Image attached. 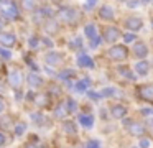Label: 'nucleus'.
<instances>
[{
  "instance_id": "obj_31",
  "label": "nucleus",
  "mask_w": 153,
  "mask_h": 148,
  "mask_svg": "<svg viewBox=\"0 0 153 148\" xmlns=\"http://www.w3.org/2000/svg\"><path fill=\"white\" fill-rule=\"evenodd\" d=\"M5 143V137H4V135H2V133H0V147H2V145H4Z\"/></svg>"
},
{
  "instance_id": "obj_5",
  "label": "nucleus",
  "mask_w": 153,
  "mask_h": 148,
  "mask_svg": "<svg viewBox=\"0 0 153 148\" xmlns=\"http://www.w3.org/2000/svg\"><path fill=\"white\" fill-rule=\"evenodd\" d=\"M142 20L138 18V16H132V18H127L125 20V26L128 30H132V31H137V30H140L142 28Z\"/></svg>"
},
{
  "instance_id": "obj_1",
  "label": "nucleus",
  "mask_w": 153,
  "mask_h": 148,
  "mask_svg": "<svg viewBox=\"0 0 153 148\" xmlns=\"http://www.w3.org/2000/svg\"><path fill=\"white\" fill-rule=\"evenodd\" d=\"M127 56H128V51H127L125 46H114L107 51V58L112 59V61H123Z\"/></svg>"
},
{
  "instance_id": "obj_16",
  "label": "nucleus",
  "mask_w": 153,
  "mask_h": 148,
  "mask_svg": "<svg viewBox=\"0 0 153 148\" xmlns=\"http://www.w3.org/2000/svg\"><path fill=\"white\" fill-rule=\"evenodd\" d=\"M135 71H137V74H140V76L146 74V72H148V64H146L145 61H140V62H137V66H135Z\"/></svg>"
},
{
  "instance_id": "obj_33",
  "label": "nucleus",
  "mask_w": 153,
  "mask_h": 148,
  "mask_svg": "<svg viewBox=\"0 0 153 148\" xmlns=\"http://www.w3.org/2000/svg\"><path fill=\"white\" fill-rule=\"evenodd\" d=\"M4 26H5V23H4V20L0 18V28H4Z\"/></svg>"
},
{
  "instance_id": "obj_14",
  "label": "nucleus",
  "mask_w": 153,
  "mask_h": 148,
  "mask_svg": "<svg viewBox=\"0 0 153 148\" xmlns=\"http://www.w3.org/2000/svg\"><path fill=\"white\" fill-rule=\"evenodd\" d=\"M100 18H104V20H114V10H112V7H109V5L102 7V8H100Z\"/></svg>"
},
{
  "instance_id": "obj_11",
  "label": "nucleus",
  "mask_w": 153,
  "mask_h": 148,
  "mask_svg": "<svg viewBox=\"0 0 153 148\" xmlns=\"http://www.w3.org/2000/svg\"><path fill=\"white\" fill-rule=\"evenodd\" d=\"M0 43L7 46H13L15 43V35L13 33H0Z\"/></svg>"
},
{
  "instance_id": "obj_21",
  "label": "nucleus",
  "mask_w": 153,
  "mask_h": 148,
  "mask_svg": "<svg viewBox=\"0 0 153 148\" xmlns=\"http://www.w3.org/2000/svg\"><path fill=\"white\" fill-rule=\"evenodd\" d=\"M0 125H2L4 128H12V127H13V125H12V118L7 117V115L0 118Z\"/></svg>"
},
{
  "instance_id": "obj_20",
  "label": "nucleus",
  "mask_w": 153,
  "mask_h": 148,
  "mask_svg": "<svg viewBox=\"0 0 153 148\" xmlns=\"http://www.w3.org/2000/svg\"><path fill=\"white\" fill-rule=\"evenodd\" d=\"M28 82H30L31 87H38V86L41 84V79L38 77V76H35V74H30L28 76Z\"/></svg>"
},
{
  "instance_id": "obj_30",
  "label": "nucleus",
  "mask_w": 153,
  "mask_h": 148,
  "mask_svg": "<svg viewBox=\"0 0 153 148\" xmlns=\"http://www.w3.org/2000/svg\"><path fill=\"white\" fill-rule=\"evenodd\" d=\"M125 39H127V41H132V39H135V35H127Z\"/></svg>"
},
{
  "instance_id": "obj_7",
  "label": "nucleus",
  "mask_w": 153,
  "mask_h": 148,
  "mask_svg": "<svg viewBox=\"0 0 153 148\" xmlns=\"http://www.w3.org/2000/svg\"><path fill=\"white\" fill-rule=\"evenodd\" d=\"M86 35H87V38L91 39V45H92V46H97V45H99V38H97L96 26H94V25H87V26H86Z\"/></svg>"
},
{
  "instance_id": "obj_6",
  "label": "nucleus",
  "mask_w": 153,
  "mask_h": 148,
  "mask_svg": "<svg viewBox=\"0 0 153 148\" xmlns=\"http://www.w3.org/2000/svg\"><path fill=\"white\" fill-rule=\"evenodd\" d=\"M0 8H2V13H5V15L8 16H17V8H15L13 3H8V2H0Z\"/></svg>"
},
{
  "instance_id": "obj_22",
  "label": "nucleus",
  "mask_w": 153,
  "mask_h": 148,
  "mask_svg": "<svg viewBox=\"0 0 153 148\" xmlns=\"http://www.w3.org/2000/svg\"><path fill=\"white\" fill-rule=\"evenodd\" d=\"M87 84H89V81H81L76 84V91H86Z\"/></svg>"
},
{
  "instance_id": "obj_35",
  "label": "nucleus",
  "mask_w": 153,
  "mask_h": 148,
  "mask_svg": "<svg viewBox=\"0 0 153 148\" xmlns=\"http://www.w3.org/2000/svg\"><path fill=\"white\" fill-rule=\"evenodd\" d=\"M56 2H58V0H56Z\"/></svg>"
},
{
  "instance_id": "obj_4",
  "label": "nucleus",
  "mask_w": 153,
  "mask_h": 148,
  "mask_svg": "<svg viewBox=\"0 0 153 148\" xmlns=\"http://www.w3.org/2000/svg\"><path fill=\"white\" fill-rule=\"evenodd\" d=\"M59 16L63 20H66V22H76L77 18H79V13L76 12V10H73V8H66V10H61L59 12Z\"/></svg>"
},
{
  "instance_id": "obj_2",
  "label": "nucleus",
  "mask_w": 153,
  "mask_h": 148,
  "mask_svg": "<svg viewBox=\"0 0 153 148\" xmlns=\"http://www.w3.org/2000/svg\"><path fill=\"white\" fill-rule=\"evenodd\" d=\"M138 95L142 100H146L150 104H153V86L148 84V86H140L138 89Z\"/></svg>"
},
{
  "instance_id": "obj_9",
  "label": "nucleus",
  "mask_w": 153,
  "mask_h": 148,
  "mask_svg": "<svg viewBox=\"0 0 153 148\" xmlns=\"http://www.w3.org/2000/svg\"><path fill=\"white\" fill-rule=\"evenodd\" d=\"M127 128H128V132L132 135H142L145 132V127H142L137 122H127Z\"/></svg>"
},
{
  "instance_id": "obj_29",
  "label": "nucleus",
  "mask_w": 153,
  "mask_h": 148,
  "mask_svg": "<svg viewBox=\"0 0 153 148\" xmlns=\"http://www.w3.org/2000/svg\"><path fill=\"white\" fill-rule=\"evenodd\" d=\"M15 132H17V135H20L22 132H23V125L20 123V125H18V127H17V130H15Z\"/></svg>"
},
{
  "instance_id": "obj_19",
  "label": "nucleus",
  "mask_w": 153,
  "mask_h": 148,
  "mask_svg": "<svg viewBox=\"0 0 153 148\" xmlns=\"http://www.w3.org/2000/svg\"><path fill=\"white\" fill-rule=\"evenodd\" d=\"M22 7L25 10H35L36 8V2L35 0H22Z\"/></svg>"
},
{
  "instance_id": "obj_12",
  "label": "nucleus",
  "mask_w": 153,
  "mask_h": 148,
  "mask_svg": "<svg viewBox=\"0 0 153 148\" xmlns=\"http://www.w3.org/2000/svg\"><path fill=\"white\" fill-rule=\"evenodd\" d=\"M133 53H135L138 58H145L146 56V53H148V49H146V46H145V43H135V46H133Z\"/></svg>"
},
{
  "instance_id": "obj_8",
  "label": "nucleus",
  "mask_w": 153,
  "mask_h": 148,
  "mask_svg": "<svg viewBox=\"0 0 153 148\" xmlns=\"http://www.w3.org/2000/svg\"><path fill=\"white\" fill-rule=\"evenodd\" d=\"M22 81H23V77H22L20 69H13V71L10 72V84L13 86V87H20Z\"/></svg>"
},
{
  "instance_id": "obj_15",
  "label": "nucleus",
  "mask_w": 153,
  "mask_h": 148,
  "mask_svg": "<svg viewBox=\"0 0 153 148\" xmlns=\"http://www.w3.org/2000/svg\"><path fill=\"white\" fill-rule=\"evenodd\" d=\"M77 64L82 66V68H89V66H92V59H91L89 56L82 54V56H79V58H77Z\"/></svg>"
},
{
  "instance_id": "obj_34",
  "label": "nucleus",
  "mask_w": 153,
  "mask_h": 148,
  "mask_svg": "<svg viewBox=\"0 0 153 148\" xmlns=\"http://www.w3.org/2000/svg\"><path fill=\"white\" fill-rule=\"evenodd\" d=\"M2 110H4V102L0 100V112H2Z\"/></svg>"
},
{
  "instance_id": "obj_32",
  "label": "nucleus",
  "mask_w": 153,
  "mask_h": 148,
  "mask_svg": "<svg viewBox=\"0 0 153 148\" xmlns=\"http://www.w3.org/2000/svg\"><path fill=\"white\" fill-rule=\"evenodd\" d=\"M25 148H36V145H33V143H28Z\"/></svg>"
},
{
  "instance_id": "obj_27",
  "label": "nucleus",
  "mask_w": 153,
  "mask_h": 148,
  "mask_svg": "<svg viewBox=\"0 0 153 148\" xmlns=\"http://www.w3.org/2000/svg\"><path fill=\"white\" fill-rule=\"evenodd\" d=\"M96 5V0H87L86 2V8H91V7Z\"/></svg>"
},
{
  "instance_id": "obj_24",
  "label": "nucleus",
  "mask_w": 153,
  "mask_h": 148,
  "mask_svg": "<svg viewBox=\"0 0 153 148\" xmlns=\"http://www.w3.org/2000/svg\"><path fill=\"white\" fill-rule=\"evenodd\" d=\"M36 102H38L40 105H46V104H48V97H46V95H38V97H36Z\"/></svg>"
},
{
  "instance_id": "obj_18",
  "label": "nucleus",
  "mask_w": 153,
  "mask_h": 148,
  "mask_svg": "<svg viewBox=\"0 0 153 148\" xmlns=\"http://www.w3.org/2000/svg\"><path fill=\"white\" fill-rule=\"evenodd\" d=\"M79 122L84 125V127H87V128H89V127H92L94 118H92V117H87V115H81V117H79Z\"/></svg>"
},
{
  "instance_id": "obj_23",
  "label": "nucleus",
  "mask_w": 153,
  "mask_h": 148,
  "mask_svg": "<svg viewBox=\"0 0 153 148\" xmlns=\"http://www.w3.org/2000/svg\"><path fill=\"white\" fill-rule=\"evenodd\" d=\"M64 114H68L66 104H64V105H61V107H58V109H56V117H61V115H64Z\"/></svg>"
},
{
  "instance_id": "obj_26",
  "label": "nucleus",
  "mask_w": 153,
  "mask_h": 148,
  "mask_svg": "<svg viewBox=\"0 0 153 148\" xmlns=\"http://www.w3.org/2000/svg\"><path fill=\"white\" fill-rule=\"evenodd\" d=\"M64 130L71 132V133H74V128H73V123H66L64 125Z\"/></svg>"
},
{
  "instance_id": "obj_10",
  "label": "nucleus",
  "mask_w": 153,
  "mask_h": 148,
  "mask_svg": "<svg viewBox=\"0 0 153 148\" xmlns=\"http://www.w3.org/2000/svg\"><path fill=\"white\" fill-rule=\"evenodd\" d=\"M45 30H46L48 35H56V33L59 31V25H58V22H54V20H48V22L45 23Z\"/></svg>"
},
{
  "instance_id": "obj_3",
  "label": "nucleus",
  "mask_w": 153,
  "mask_h": 148,
  "mask_svg": "<svg viewBox=\"0 0 153 148\" xmlns=\"http://www.w3.org/2000/svg\"><path fill=\"white\" fill-rule=\"evenodd\" d=\"M122 35V33L119 31V28H115V26H105L104 28V39L109 43H114L115 39H119V36Z\"/></svg>"
},
{
  "instance_id": "obj_17",
  "label": "nucleus",
  "mask_w": 153,
  "mask_h": 148,
  "mask_svg": "<svg viewBox=\"0 0 153 148\" xmlns=\"http://www.w3.org/2000/svg\"><path fill=\"white\" fill-rule=\"evenodd\" d=\"M125 107L123 105H115V107H112V115L114 117H117V118H120V117H123L125 115Z\"/></svg>"
},
{
  "instance_id": "obj_13",
  "label": "nucleus",
  "mask_w": 153,
  "mask_h": 148,
  "mask_svg": "<svg viewBox=\"0 0 153 148\" xmlns=\"http://www.w3.org/2000/svg\"><path fill=\"white\" fill-rule=\"evenodd\" d=\"M61 59H63V56L59 54V53H50V54H46V62L48 64H53V66H58L61 62Z\"/></svg>"
},
{
  "instance_id": "obj_25",
  "label": "nucleus",
  "mask_w": 153,
  "mask_h": 148,
  "mask_svg": "<svg viewBox=\"0 0 153 148\" xmlns=\"http://www.w3.org/2000/svg\"><path fill=\"white\" fill-rule=\"evenodd\" d=\"M0 54H2V56H4V58H10V53H8V51H5V49L4 48H0Z\"/></svg>"
},
{
  "instance_id": "obj_28",
  "label": "nucleus",
  "mask_w": 153,
  "mask_h": 148,
  "mask_svg": "<svg viewBox=\"0 0 153 148\" xmlns=\"http://www.w3.org/2000/svg\"><path fill=\"white\" fill-rule=\"evenodd\" d=\"M120 71H122V72H125V76H127V77H133V74H130V71H128V69L120 68Z\"/></svg>"
}]
</instances>
